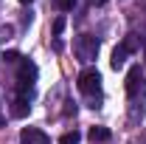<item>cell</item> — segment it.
I'll return each mask as SVG.
<instances>
[{
  "label": "cell",
  "mask_w": 146,
  "mask_h": 144,
  "mask_svg": "<svg viewBox=\"0 0 146 144\" xmlns=\"http://www.w3.org/2000/svg\"><path fill=\"white\" fill-rule=\"evenodd\" d=\"M76 88L82 90V96L90 102V108H101L98 102H101V73L96 65H87V68H82L79 76H76Z\"/></svg>",
  "instance_id": "1"
},
{
  "label": "cell",
  "mask_w": 146,
  "mask_h": 144,
  "mask_svg": "<svg viewBox=\"0 0 146 144\" xmlns=\"http://www.w3.org/2000/svg\"><path fill=\"white\" fill-rule=\"evenodd\" d=\"M36 76H39L36 62H34V59H28V57H23L20 65H17V76H14V93L23 96V99H34Z\"/></svg>",
  "instance_id": "2"
},
{
  "label": "cell",
  "mask_w": 146,
  "mask_h": 144,
  "mask_svg": "<svg viewBox=\"0 0 146 144\" xmlns=\"http://www.w3.org/2000/svg\"><path fill=\"white\" fill-rule=\"evenodd\" d=\"M98 48H101V42H98L93 34H79L76 42H73V54L79 57L84 65H90L93 59L98 57Z\"/></svg>",
  "instance_id": "3"
},
{
  "label": "cell",
  "mask_w": 146,
  "mask_h": 144,
  "mask_svg": "<svg viewBox=\"0 0 146 144\" xmlns=\"http://www.w3.org/2000/svg\"><path fill=\"white\" fill-rule=\"evenodd\" d=\"M127 93H129V99L135 102L138 96H146V76L143 71H141V65H132L127 73Z\"/></svg>",
  "instance_id": "4"
},
{
  "label": "cell",
  "mask_w": 146,
  "mask_h": 144,
  "mask_svg": "<svg viewBox=\"0 0 146 144\" xmlns=\"http://www.w3.org/2000/svg\"><path fill=\"white\" fill-rule=\"evenodd\" d=\"M20 144H51V139L39 130V127H25L20 133Z\"/></svg>",
  "instance_id": "5"
},
{
  "label": "cell",
  "mask_w": 146,
  "mask_h": 144,
  "mask_svg": "<svg viewBox=\"0 0 146 144\" xmlns=\"http://www.w3.org/2000/svg\"><path fill=\"white\" fill-rule=\"evenodd\" d=\"M28 113H31V99L14 96V102H11V116H14V119H25Z\"/></svg>",
  "instance_id": "6"
},
{
  "label": "cell",
  "mask_w": 146,
  "mask_h": 144,
  "mask_svg": "<svg viewBox=\"0 0 146 144\" xmlns=\"http://www.w3.org/2000/svg\"><path fill=\"white\" fill-rule=\"evenodd\" d=\"M127 57H129V48L121 42L115 51H112V59H110V65H112V71H118V68H124V62H127Z\"/></svg>",
  "instance_id": "7"
},
{
  "label": "cell",
  "mask_w": 146,
  "mask_h": 144,
  "mask_svg": "<svg viewBox=\"0 0 146 144\" xmlns=\"http://www.w3.org/2000/svg\"><path fill=\"white\" fill-rule=\"evenodd\" d=\"M110 136H112V133H110V127H101V124L90 130V139H93V141H107Z\"/></svg>",
  "instance_id": "8"
},
{
  "label": "cell",
  "mask_w": 146,
  "mask_h": 144,
  "mask_svg": "<svg viewBox=\"0 0 146 144\" xmlns=\"http://www.w3.org/2000/svg\"><path fill=\"white\" fill-rule=\"evenodd\" d=\"M79 139H82V133L73 130V133H65V136L59 139V144H79Z\"/></svg>",
  "instance_id": "9"
},
{
  "label": "cell",
  "mask_w": 146,
  "mask_h": 144,
  "mask_svg": "<svg viewBox=\"0 0 146 144\" xmlns=\"http://www.w3.org/2000/svg\"><path fill=\"white\" fill-rule=\"evenodd\" d=\"M54 6L59 11H73L76 9V0H54Z\"/></svg>",
  "instance_id": "10"
},
{
  "label": "cell",
  "mask_w": 146,
  "mask_h": 144,
  "mask_svg": "<svg viewBox=\"0 0 146 144\" xmlns=\"http://www.w3.org/2000/svg\"><path fill=\"white\" fill-rule=\"evenodd\" d=\"M3 59H6L9 65H20V59H23V57H20L17 51H6V54H3Z\"/></svg>",
  "instance_id": "11"
},
{
  "label": "cell",
  "mask_w": 146,
  "mask_h": 144,
  "mask_svg": "<svg viewBox=\"0 0 146 144\" xmlns=\"http://www.w3.org/2000/svg\"><path fill=\"white\" fill-rule=\"evenodd\" d=\"M62 31H65V17L59 14V17L54 20V37H59V34H62Z\"/></svg>",
  "instance_id": "12"
},
{
  "label": "cell",
  "mask_w": 146,
  "mask_h": 144,
  "mask_svg": "<svg viewBox=\"0 0 146 144\" xmlns=\"http://www.w3.org/2000/svg\"><path fill=\"white\" fill-rule=\"evenodd\" d=\"M141 48H143V57H146V28L141 31Z\"/></svg>",
  "instance_id": "13"
},
{
  "label": "cell",
  "mask_w": 146,
  "mask_h": 144,
  "mask_svg": "<svg viewBox=\"0 0 146 144\" xmlns=\"http://www.w3.org/2000/svg\"><path fill=\"white\" fill-rule=\"evenodd\" d=\"M107 0H90V6H104Z\"/></svg>",
  "instance_id": "14"
},
{
  "label": "cell",
  "mask_w": 146,
  "mask_h": 144,
  "mask_svg": "<svg viewBox=\"0 0 146 144\" xmlns=\"http://www.w3.org/2000/svg\"><path fill=\"white\" fill-rule=\"evenodd\" d=\"M0 127H3V105H0Z\"/></svg>",
  "instance_id": "15"
},
{
  "label": "cell",
  "mask_w": 146,
  "mask_h": 144,
  "mask_svg": "<svg viewBox=\"0 0 146 144\" xmlns=\"http://www.w3.org/2000/svg\"><path fill=\"white\" fill-rule=\"evenodd\" d=\"M20 3H23V6H28V3H34V0H20Z\"/></svg>",
  "instance_id": "16"
}]
</instances>
